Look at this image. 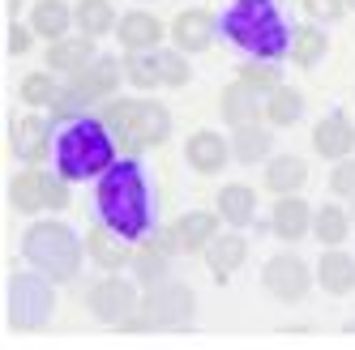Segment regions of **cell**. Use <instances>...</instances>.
<instances>
[{
    "mask_svg": "<svg viewBox=\"0 0 355 350\" xmlns=\"http://www.w3.org/2000/svg\"><path fill=\"white\" fill-rule=\"evenodd\" d=\"M218 222H223V214L214 210H189V214H180V218H175L171 222V227H167V235H171V248H175V252H206V243L218 235Z\"/></svg>",
    "mask_w": 355,
    "mask_h": 350,
    "instance_id": "14",
    "label": "cell"
},
{
    "mask_svg": "<svg viewBox=\"0 0 355 350\" xmlns=\"http://www.w3.org/2000/svg\"><path fill=\"white\" fill-rule=\"evenodd\" d=\"M94 201H98V218L116 227L124 239L141 243L155 231V188H150V171L146 163L116 158L94 184Z\"/></svg>",
    "mask_w": 355,
    "mask_h": 350,
    "instance_id": "1",
    "label": "cell"
},
{
    "mask_svg": "<svg viewBox=\"0 0 355 350\" xmlns=\"http://www.w3.org/2000/svg\"><path fill=\"white\" fill-rule=\"evenodd\" d=\"M86 252L98 269H107V273H120L124 265H133V239H124L116 227H107L103 218L94 222V227L86 231Z\"/></svg>",
    "mask_w": 355,
    "mask_h": 350,
    "instance_id": "13",
    "label": "cell"
},
{
    "mask_svg": "<svg viewBox=\"0 0 355 350\" xmlns=\"http://www.w3.org/2000/svg\"><path fill=\"white\" fill-rule=\"evenodd\" d=\"M124 77L137 90H155L163 86V64H159V52L146 47V52H124Z\"/></svg>",
    "mask_w": 355,
    "mask_h": 350,
    "instance_id": "31",
    "label": "cell"
},
{
    "mask_svg": "<svg viewBox=\"0 0 355 350\" xmlns=\"http://www.w3.org/2000/svg\"><path fill=\"white\" fill-rule=\"evenodd\" d=\"M90 60H94V39L90 35H64L56 43H47V68L52 73L73 77V73H82Z\"/></svg>",
    "mask_w": 355,
    "mask_h": 350,
    "instance_id": "22",
    "label": "cell"
},
{
    "mask_svg": "<svg viewBox=\"0 0 355 350\" xmlns=\"http://www.w3.org/2000/svg\"><path fill=\"white\" fill-rule=\"evenodd\" d=\"M56 94H60V77L52 68L47 73H26V77H21V103L26 107H52Z\"/></svg>",
    "mask_w": 355,
    "mask_h": 350,
    "instance_id": "34",
    "label": "cell"
},
{
    "mask_svg": "<svg viewBox=\"0 0 355 350\" xmlns=\"http://www.w3.org/2000/svg\"><path fill=\"white\" fill-rule=\"evenodd\" d=\"M351 222H355V196H351Z\"/></svg>",
    "mask_w": 355,
    "mask_h": 350,
    "instance_id": "41",
    "label": "cell"
},
{
    "mask_svg": "<svg viewBox=\"0 0 355 350\" xmlns=\"http://www.w3.org/2000/svg\"><path fill=\"white\" fill-rule=\"evenodd\" d=\"M261 286L278 299V304H300V299L313 291V269L295 252H278L261 269Z\"/></svg>",
    "mask_w": 355,
    "mask_h": 350,
    "instance_id": "11",
    "label": "cell"
},
{
    "mask_svg": "<svg viewBox=\"0 0 355 350\" xmlns=\"http://www.w3.org/2000/svg\"><path fill=\"white\" fill-rule=\"evenodd\" d=\"M9 149L26 163V167H39L52 158V149H56V120H47L39 111H26V116H17L9 124Z\"/></svg>",
    "mask_w": 355,
    "mask_h": 350,
    "instance_id": "10",
    "label": "cell"
},
{
    "mask_svg": "<svg viewBox=\"0 0 355 350\" xmlns=\"http://www.w3.org/2000/svg\"><path fill=\"white\" fill-rule=\"evenodd\" d=\"M329 192L334 196H355V154L334 163V171H329Z\"/></svg>",
    "mask_w": 355,
    "mask_h": 350,
    "instance_id": "37",
    "label": "cell"
},
{
    "mask_svg": "<svg viewBox=\"0 0 355 350\" xmlns=\"http://www.w3.org/2000/svg\"><path fill=\"white\" fill-rule=\"evenodd\" d=\"M5 312L13 329H43L56 312V282L47 273H9L5 286Z\"/></svg>",
    "mask_w": 355,
    "mask_h": 350,
    "instance_id": "7",
    "label": "cell"
},
{
    "mask_svg": "<svg viewBox=\"0 0 355 350\" xmlns=\"http://www.w3.org/2000/svg\"><path fill=\"white\" fill-rule=\"evenodd\" d=\"M240 82L257 86L261 94H274L278 86H283V73H278V60H257V56H248V64L240 68Z\"/></svg>",
    "mask_w": 355,
    "mask_h": 350,
    "instance_id": "35",
    "label": "cell"
},
{
    "mask_svg": "<svg viewBox=\"0 0 355 350\" xmlns=\"http://www.w3.org/2000/svg\"><path fill=\"white\" fill-rule=\"evenodd\" d=\"M347 333H355V320H351V324H347Z\"/></svg>",
    "mask_w": 355,
    "mask_h": 350,
    "instance_id": "42",
    "label": "cell"
},
{
    "mask_svg": "<svg viewBox=\"0 0 355 350\" xmlns=\"http://www.w3.org/2000/svg\"><path fill=\"white\" fill-rule=\"evenodd\" d=\"M31 26H35L39 39L56 43V39H64L69 26H73V9L64 5V0H35V9H31Z\"/></svg>",
    "mask_w": 355,
    "mask_h": 350,
    "instance_id": "29",
    "label": "cell"
},
{
    "mask_svg": "<svg viewBox=\"0 0 355 350\" xmlns=\"http://www.w3.org/2000/svg\"><path fill=\"white\" fill-rule=\"evenodd\" d=\"M313 149L321 158L329 163H338V158H351L355 154V124L347 111H329L325 120H317V129H313Z\"/></svg>",
    "mask_w": 355,
    "mask_h": 350,
    "instance_id": "17",
    "label": "cell"
},
{
    "mask_svg": "<svg viewBox=\"0 0 355 350\" xmlns=\"http://www.w3.org/2000/svg\"><path fill=\"white\" fill-rule=\"evenodd\" d=\"M5 47H9V56H26L35 47V26H21V21L13 17L9 30H5Z\"/></svg>",
    "mask_w": 355,
    "mask_h": 350,
    "instance_id": "38",
    "label": "cell"
},
{
    "mask_svg": "<svg viewBox=\"0 0 355 350\" xmlns=\"http://www.w3.org/2000/svg\"><path fill=\"white\" fill-rule=\"evenodd\" d=\"M218 35V17L210 9H180L171 21V43L180 47V52H210V43Z\"/></svg>",
    "mask_w": 355,
    "mask_h": 350,
    "instance_id": "16",
    "label": "cell"
},
{
    "mask_svg": "<svg viewBox=\"0 0 355 350\" xmlns=\"http://www.w3.org/2000/svg\"><path fill=\"white\" fill-rule=\"evenodd\" d=\"M159 64H163V86H171V90H180V86H189V77H193V68H189V52H159Z\"/></svg>",
    "mask_w": 355,
    "mask_h": 350,
    "instance_id": "36",
    "label": "cell"
},
{
    "mask_svg": "<svg viewBox=\"0 0 355 350\" xmlns=\"http://www.w3.org/2000/svg\"><path fill=\"white\" fill-rule=\"evenodd\" d=\"M223 35L232 47L257 56V60H283L291 56V30L274 0H232V9L223 13Z\"/></svg>",
    "mask_w": 355,
    "mask_h": 350,
    "instance_id": "3",
    "label": "cell"
},
{
    "mask_svg": "<svg viewBox=\"0 0 355 350\" xmlns=\"http://www.w3.org/2000/svg\"><path fill=\"white\" fill-rule=\"evenodd\" d=\"M304 184H309V163H304L300 154H278L266 163V188L274 196H287V192H300Z\"/></svg>",
    "mask_w": 355,
    "mask_h": 350,
    "instance_id": "25",
    "label": "cell"
},
{
    "mask_svg": "<svg viewBox=\"0 0 355 350\" xmlns=\"http://www.w3.org/2000/svg\"><path fill=\"white\" fill-rule=\"evenodd\" d=\"M325 52H329V39H325V30L317 26V21L295 30V39H291V60L300 68H317L325 60Z\"/></svg>",
    "mask_w": 355,
    "mask_h": 350,
    "instance_id": "32",
    "label": "cell"
},
{
    "mask_svg": "<svg viewBox=\"0 0 355 350\" xmlns=\"http://www.w3.org/2000/svg\"><path fill=\"white\" fill-rule=\"evenodd\" d=\"M21 257L35 269H43L52 282H73L82 269L86 243L73 235L64 222H31L26 235H21Z\"/></svg>",
    "mask_w": 355,
    "mask_h": 350,
    "instance_id": "5",
    "label": "cell"
},
{
    "mask_svg": "<svg viewBox=\"0 0 355 350\" xmlns=\"http://www.w3.org/2000/svg\"><path fill=\"white\" fill-rule=\"evenodd\" d=\"M98 116L124 154H141V149L163 145L171 137V111L155 98H107Z\"/></svg>",
    "mask_w": 355,
    "mask_h": 350,
    "instance_id": "4",
    "label": "cell"
},
{
    "mask_svg": "<svg viewBox=\"0 0 355 350\" xmlns=\"http://www.w3.org/2000/svg\"><path fill=\"white\" fill-rule=\"evenodd\" d=\"M141 312L150 329H189L197 316V295L189 282H159L141 295Z\"/></svg>",
    "mask_w": 355,
    "mask_h": 350,
    "instance_id": "9",
    "label": "cell"
},
{
    "mask_svg": "<svg viewBox=\"0 0 355 350\" xmlns=\"http://www.w3.org/2000/svg\"><path fill=\"white\" fill-rule=\"evenodd\" d=\"M248 261V239L236 235V231H218L210 243H206V269H210V278L214 282H232V273Z\"/></svg>",
    "mask_w": 355,
    "mask_h": 350,
    "instance_id": "21",
    "label": "cell"
},
{
    "mask_svg": "<svg viewBox=\"0 0 355 350\" xmlns=\"http://www.w3.org/2000/svg\"><path fill=\"white\" fill-rule=\"evenodd\" d=\"M214 210L223 214V222H232V227H248V222L257 218V192L248 184H223Z\"/></svg>",
    "mask_w": 355,
    "mask_h": 350,
    "instance_id": "27",
    "label": "cell"
},
{
    "mask_svg": "<svg viewBox=\"0 0 355 350\" xmlns=\"http://www.w3.org/2000/svg\"><path fill=\"white\" fill-rule=\"evenodd\" d=\"M304 116V94L291 90V86H278L270 98H266V120L274 124V129H291V124H300Z\"/></svg>",
    "mask_w": 355,
    "mask_h": 350,
    "instance_id": "33",
    "label": "cell"
},
{
    "mask_svg": "<svg viewBox=\"0 0 355 350\" xmlns=\"http://www.w3.org/2000/svg\"><path fill=\"white\" fill-rule=\"evenodd\" d=\"M184 158H189V167L197 175H218L227 167V158H232V141L223 133H214V129H197L184 141Z\"/></svg>",
    "mask_w": 355,
    "mask_h": 350,
    "instance_id": "19",
    "label": "cell"
},
{
    "mask_svg": "<svg viewBox=\"0 0 355 350\" xmlns=\"http://www.w3.org/2000/svg\"><path fill=\"white\" fill-rule=\"evenodd\" d=\"M86 308H90L98 320H107L112 329H116L124 316H133V312L141 308V291H137V282L120 278V273H107L103 282H94V286H90Z\"/></svg>",
    "mask_w": 355,
    "mask_h": 350,
    "instance_id": "12",
    "label": "cell"
},
{
    "mask_svg": "<svg viewBox=\"0 0 355 350\" xmlns=\"http://www.w3.org/2000/svg\"><path fill=\"white\" fill-rule=\"evenodd\" d=\"M351 210H343V205H321V210H313V235L325 243V248H338L347 235H351Z\"/></svg>",
    "mask_w": 355,
    "mask_h": 350,
    "instance_id": "30",
    "label": "cell"
},
{
    "mask_svg": "<svg viewBox=\"0 0 355 350\" xmlns=\"http://www.w3.org/2000/svg\"><path fill=\"white\" fill-rule=\"evenodd\" d=\"M9 205L17 214H43V210H69V180L56 171H39V167H26L21 175L9 180Z\"/></svg>",
    "mask_w": 355,
    "mask_h": 350,
    "instance_id": "8",
    "label": "cell"
},
{
    "mask_svg": "<svg viewBox=\"0 0 355 350\" xmlns=\"http://www.w3.org/2000/svg\"><path fill=\"white\" fill-rule=\"evenodd\" d=\"M270 231L283 239V243H300L304 235L313 231V210L300 192H287L274 201V214H270Z\"/></svg>",
    "mask_w": 355,
    "mask_h": 350,
    "instance_id": "20",
    "label": "cell"
},
{
    "mask_svg": "<svg viewBox=\"0 0 355 350\" xmlns=\"http://www.w3.org/2000/svg\"><path fill=\"white\" fill-rule=\"evenodd\" d=\"M116 39H120L124 52H146V47H159L163 43V21L155 13H146V9H133V13L120 17Z\"/></svg>",
    "mask_w": 355,
    "mask_h": 350,
    "instance_id": "23",
    "label": "cell"
},
{
    "mask_svg": "<svg viewBox=\"0 0 355 350\" xmlns=\"http://www.w3.org/2000/svg\"><path fill=\"white\" fill-rule=\"evenodd\" d=\"M300 5H304V13H309L313 21H338L347 13L343 0H300Z\"/></svg>",
    "mask_w": 355,
    "mask_h": 350,
    "instance_id": "39",
    "label": "cell"
},
{
    "mask_svg": "<svg viewBox=\"0 0 355 350\" xmlns=\"http://www.w3.org/2000/svg\"><path fill=\"white\" fill-rule=\"evenodd\" d=\"M343 5H347V13H355V0H343Z\"/></svg>",
    "mask_w": 355,
    "mask_h": 350,
    "instance_id": "40",
    "label": "cell"
},
{
    "mask_svg": "<svg viewBox=\"0 0 355 350\" xmlns=\"http://www.w3.org/2000/svg\"><path fill=\"white\" fill-rule=\"evenodd\" d=\"M266 98L270 94H261L257 86H248V82H232V86H223V94H218V111H223V120L232 124H257L261 116H266Z\"/></svg>",
    "mask_w": 355,
    "mask_h": 350,
    "instance_id": "18",
    "label": "cell"
},
{
    "mask_svg": "<svg viewBox=\"0 0 355 350\" xmlns=\"http://www.w3.org/2000/svg\"><path fill=\"white\" fill-rule=\"evenodd\" d=\"M120 82H124V64L112 60V56H94L82 73H73V77L60 86L56 103L47 107V111H52L56 124L60 120H73V116H86L94 107H103L107 98H116Z\"/></svg>",
    "mask_w": 355,
    "mask_h": 350,
    "instance_id": "6",
    "label": "cell"
},
{
    "mask_svg": "<svg viewBox=\"0 0 355 350\" xmlns=\"http://www.w3.org/2000/svg\"><path fill=\"white\" fill-rule=\"evenodd\" d=\"M317 282H321L325 295H334V299L351 295L355 291V257H347L343 248H325L321 261H317Z\"/></svg>",
    "mask_w": 355,
    "mask_h": 350,
    "instance_id": "24",
    "label": "cell"
},
{
    "mask_svg": "<svg viewBox=\"0 0 355 350\" xmlns=\"http://www.w3.org/2000/svg\"><path fill=\"white\" fill-rule=\"evenodd\" d=\"M270 145H274V137H270V129H266L261 120L257 124H236V129H232V158L244 163V167L266 163Z\"/></svg>",
    "mask_w": 355,
    "mask_h": 350,
    "instance_id": "26",
    "label": "cell"
},
{
    "mask_svg": "<svg viewBox=\"0 0 355 350\" xmlns=\"http://www.w3.org/2000/svg\"><path fill=\"white\" fill-rule=\"evenodd\" d=\"M73 26L90 39H103L120 26V17L112 9V0H78V5H73Z\"/></svg>",
    "mask_w": 355,
    "mask_h": 350,
    "instance_id": "28",
    "label": "cell"
},
{
    "mask_svg": "<svg viewBox=\"0 0 355 350\" xmlns=\"http://www.w3.org/2000/svg\"><path fill=\"white\" fill-rule=\"evenodd\" d=\"M120 154V145L112 137V129L103 124V116H73L56 129V149H52V163L64 175L69 184L78 180H98Z\"/></svg>",
    "mask_w": 355,
    "mask_h": 350,
    "instance_id": "2",
    "label": "cell"
},
{
    "mask_svg": "<svg viewBox=\"0 0 355 350\" xmlns=\"http://www.w3.org/2000/svg\"><path fill=\"white\" fill-rule=\"evenodd\" d=\"M171 235L167 231H150L137 248H133V278L141 286H159L167 282V261H171Z\"/></svg>",
    "mask_w": 355,
    "mask_h": 350,
    "instance_id": "15",
    "label": "cell"
}]
</instances>
